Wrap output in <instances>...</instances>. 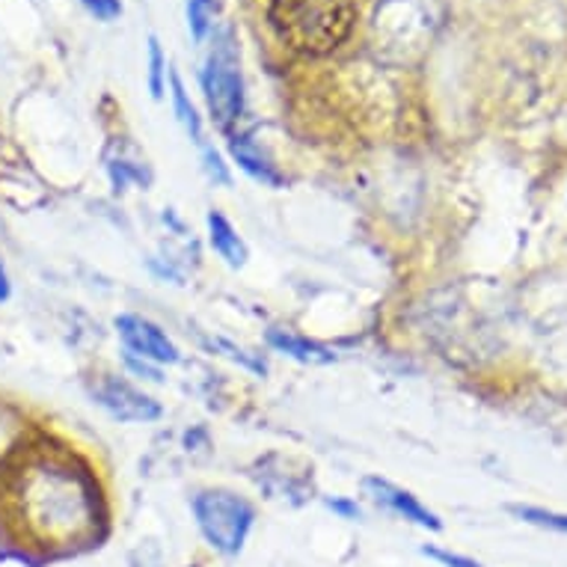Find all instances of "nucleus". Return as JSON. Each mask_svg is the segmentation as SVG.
Returning a JSON list of instances; mask_svg holds the SVG:
<instances>
[{
  "mask_svg": "<svg viewBox=\"0 0 567 567\" xmlns=\"http://www.w3.org/2000/svg\"><path fill=\"white\" fill-rule=\"evenodd\" d=\"M12 514L21 535L42 549H75L99 538L104 523L102 493L84 466L39 457L12 482Z\"/></svg>",
  "mask_w": 567,
  "mask_h": 567,
  "instance_id": "nucleus-1",
  "label": "nucleus"
},
{
  "mask_svg": "<svg viewBox=\"0 0 567 567\" xmlns=\"http://www.w3.org/2000/svg\"><path fill=\"white\" fill-rule=\"evenodd\" d=\"M208 241L229 268H244L247 265V244L241 241V235L235 233V226L220 212L208 215Z\"/></svg>",
  "mask_w": 567,
  "mask_h": 567,
  "instance_id": "nucleus-10",
  "label": "nucleus"
},
{
  "mask_svg": "<svg viewBox=\"0 0 567 567\" xmlns=\"http://www.w3.org/2000/svg\"><path fill=\"white\" fill-rule=\"evenodd\" d=\"M203 90L208 111H212L217 125L224 131H233V125L244 113V81L241 65H238V51H235L229 30L217 37L215 51L205 60Z\"/></svg>",
  "mask_w": 567,
  "mask_h": 567,
  "instance_id": "nucleus-4",
  "label": "nucleus"
},
{
  "mask_svg": "<svg viewBox=\"0 0 567 567\" xmlns=\"http://www.w3.org/2000/svg\"><path fill=\"white\" fill-rule=\"evenodd\" d=\"M169 81H173V107H176L178 122L185 125L187 134H190V137H194L196 143H203V122H199V116H196L194 102L187 99L185 86H182V81H178L176 72L169 75Z\"/></svg>",
  "mask_w": 567,
  "mask_h": 567,
  "instance_id": "nucleus-11",
  "label": "nucleus"
},
{
  "mask_svg": "<svg viewBox=\"0 0 567 567\" xmlns=\"http://www.w3.org/2000/svg\"><path fill=\"white\" fill-rule=\"evenodd\" d=\"M422 553H425L429 558H434V561H440V565H446V567H484V565H478V561H473V558L457 556V553H446V549H437V547H425Z\"/></svg>",
  "mask_w": 567,
  "mask_h": 567,
  "instance_id": "nucleus-16",
  "label": "nucleus"
},
{
  "mask_svg": "<svg viewBox=\"0 0 567 567\" xmlns=\"http://www.w3.org/2000/svg\"><path fill=\"white\" fill-rule=\"evenodd\" d=\"M365 493H369V499L378 505H383L386 512L399 514V517H404V520L416 523V526H422V529H431V532H440V517L434 512H429L425 505L419 503L416 496L410 491H404V487H399V484L386 482V478H365L363 482Z\"/></svg>",
  "mask_w": 567,
  "mask_h": 567,
  "instance_id": "nucleus-7",
  "label": "nucleus"
},
{
  "mask_svg": "<svg viewBox=\"0 0 567 567\" xmlns=\"http://www.w3.org/2000/svg\"><path fill=\"white\" fill-rule=\"evenodd\" d=\"M268 342L270 348H277L279 353H289L291 360L307 365H324L333 363L336 353L321 342H312L307 336L298 333H286V330H268Z\"/></svg>",
  "mask_w": 567,
  "mask_h": 567,
  "instance_id": "nucleus-9",
  "label": "nucleus"
},
{
  "mask_svg": "<svg viewBox=\"0 0 567 567\" xmlns=\"http://www.w3.org/2000/svg\"><path fill=\"white\" fill-rule=\"evenodd\" d=\"M212 19H215V3L212 0H187V24H190V33H194L196 42H203L208 28H212Z\"/></svg>",
  "mask_w": 567,
  "mask_h": 567,
  "instance_id": "nucleus-12",
  "label": "nucleus"
},
{
  "mask_svg": "<svg viewBox=\"0 0 567 567\" xmlns=\"http://www.w3.org/2000/svg\"><path fill=\"white\" fill-rule=\"evenodd\" d=\"M194 517L208 547L217 549L220 556H238L256 523V508L238 493L217 487L196 493Z\"/></svg>",
  "mask_w": 567,
  "mask_h": 567,
  "instance_id": "nucleus-3",
  "label": "nucleus"
},
{
  "mask_svg": "<svg viewBox=\"0 0 567 567\" xmlns=\"http://www.w3.org/2000/svg\"><path fill=\"white\" fill-rule=\"evenodd\" d=\"M10 298V277H7V270L0 265V300Z\"/></svg>",
  "mask_w": 567,
  "mask_h": 567,
  "instance_id": "nucleus-19",
  "label": "nucleus"
},
{
  "mask_svg": "<svg viewBox=\"0 0 567 567\" xmlns=\"http://www.w3.org/2000/svg\"><path fill=\"white\" fill-rule=\"evenodd\" d=\"M270 24L295 51L327 54L351 33L353 0H274Z\"/></svg>",
  "mask_w": 567,
  "mask_h": 567,
  "instance_id": "nucleus-2",
  "label": "nucleus"
},
{
  "mask_svg": "<svg viewBox=\"0 0 567 567\" xmlns=\"http://www.w3.org/2000/svg\"><path fill=\"white\" fill-rule=\"evenodd\" d=\"M150 90L155 99L164 95V51L155 37H150Z\"/></svg>",
  "mask_w": 567,
  "mask_h": 567,
  "instance_id": "nucleus-14",
  "label": "nucleus"
},
{
  "mask_svg": "<svg viewBox=\"0 0 567 567\" xmlns=\"http://www.w3.org/2000/svg\"><path fill=\"white\" fill-rule=\"evenodd\" d=\"M116 330H120L128 353H134L140 360H150L155 365L178 363V348L173 344V339L158 324H152L150 318L128 312V316L116 318Z\"/></svg>",
  "mask_w": 567,
  "mask_h": 567,
  "instance_id": "nucleus-5",
  "label": "nucleus"
},
{
  "mask_svg": "<svg viewBox=\"0 0 567 567\" xmlns=\"http://www.w3.org/2000/svg\"><path fill=\"white\" fill-rule=\"evenodd\" d=\"M229 152H233L235 164H238L247 176H252L256 182H261V185H282V176H279L277 164L259 150V143H256L250 134H233V140H229Z\"/></svg>",
  "mask_w": 567,
  "mask_h": 567,
  "instance_id": "nucleus-8",
  "label": "nucleus"
},
{
  "mask_svg": "<svg viewBox=\"0 0 567 567\" xmlns=\"http://www.w3.org/2000/svg\"><path fill=\"white\" fill-rule=\"evenodd\" d=\"M99 21H116L122 16V0H81Z\"/></svg>",
  "mask_w": 567,
  "mask_h": 567,
  "instance_id": "nucleus-15",
  "label": "nucleus"
},
{
  "mask_svg": "<svg viewBox=\"0 0 567 567\" xmlns=\"http://www.w3.org/2000/svg\"><path fill=\"white\" fill-rule=\"evenodd\" d=\"M512 514H517V517L526 523H535V526H547V529L567 532V514L540 512V508H523V505H512Z\"/></svg>",
  "mask_w": 567,
  "mask_h": 567,
  "instance_id": "nucleus-13",
  "label": "nucleus"
},
{
  "mask_svg": "<svg viewBox=\"0 0 567 567\" xmlns=\"http://www.w3.org/2000/svg\"><path fill=\"white\" fill-rule=\"evenodd\" d=\"M93 395L107 413H113L122 422H155L164 413L158 401L146 392H140L137 386H131L128 381H122V378H104L95 386Z\"/></svg>",
  "mask_w": 567,
  "mask_h": 567,
  "instance_id": "nucleus-6",
  "label": "nucleus"
},
{
  "mask_svg": "<svg viewBox=\"0 0 567 567\" xmlns=\"http://www.w3.org/2000/svg\"><path fill=\"white\" fill-rule=\"evenodd\" d=\"M327 505H330L336 514H342L344 520H360V505L344 503V499H330Z\"/></svg>",
  "mask_w": 567,
  "mask_h": 567,
  "instance_id": "nucleus-18",
  "label": "nucleus"
},
{
  "mask_svg": "<svg viewBox=\"0 0 567 567\" xmlns=\"http://www.w3.org/2000/svg\"><path fill=\"white\" fill-rule=\"evenodd\" d=\"M203 155H205V169H208V176L215 178V182H220V185H229V173H226L220 155H217L215 150H208V146H203Z\"/></svg>",
  "mask_w": 567,
  "mask_h": 567,
  "instance_id": "nucleus-17",
  "label": "nucleus"
}]
</instances>
